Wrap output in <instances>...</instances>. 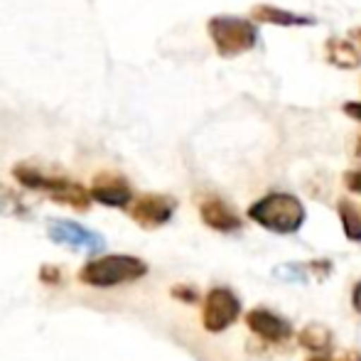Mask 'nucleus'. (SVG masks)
<instances>
[{
  "label": "nucleus",
  "instance_id": "f257e3e1",
  "mask_svg": "<svg viewBox=\"0 0 361 361\" xmlns=\"http://www.w3.org/2000/svg\"><path fill=\"white\" fill-rule=\"evenodd\" d=\"M305 207L295 195L288 192H271V195L261 197L248 207V219L256 221L258 226L268 228L273 233H298L305 224Z\"/></svg>",
  "mask_w": 361,
  "mask_h": 361
},
{
  "label": "nucleus",
  "instance_id": "f03ea898",
  "mask_svg": "<svg viewBox=\"0 0 361 361\" xmlns=\"http://www.w3.org/2000/svg\"><path fill=\"white\" fill-rule=\"evenodd\" d=\"M147 273V263L135 256H123V253H114V256H101L89 261L79 271V281L91 288H114L123 286V283L140 281Z\"/></svg>",
  "mask_w": 361,
  "mask_h": 361
},
{
  "label": "nucleus",
  "instance_id": "7ed1b4c3",
  "mask_svg": "<svg viewBox=\"0 0 361 361\" xmlns=\"http://www.w3.org/2000/svg\"><path fill=\"white\" fill-rule=\"evenodd\" d=\"M15 177L23 187L27 190H37V192H47L54 202L64 207H72L76 212H86L91 204V192H86L81 185L76 182H69L64 177H49V175H42L39 170L35 167H27V165H18L15 167Z\"/></svg>",
  "mask_w": 361,
  "mask_h": 361
},
{
  "label": "nucleus",
  "instance_id": "20e7f679",
  "mask_svg": "<svg viewBox=\"0 0 361 361\" xmlns=\"http://www.w3.org/2000/svg\"><path fill=\"white\" fill-rule=\"evenodd\" d=\"M209 37L221 57H236L258 44V30L251 20L231 18V15H216L207 25Z\"/></svg>",
  "mask_w": 361,
  "mask_h": 361
},
{
  "label": "nucleus",
  "instance_id": "39448f33",
  "mask_svg": "<svg viewBox=\"0 0 361 361\" xmlns=\"http://www.w3.org/2000/svg\"><path fill=\"white\" fill-rule=\"evenodd\" d=\"M241 314V300L228 288H212L204 298V310H202V324L207 332L219 334L228 329Z\"/></svg>",
  "mask_w": 361,
  "mask_h": 361
},
{
  "label": "nucleus",
  "instance_id": "423d86ee",
  "mask_svg": "<svg viewBox=\"0 0 361 361\" xmlns=\"http://www.w3.org/2000/svg\"><path fill=\"white\" fill-rule=\"evenodd\" d=\"M47 233L54 243L67 246L72 251H84V253H99L106 248V238L99 231L81 226L76 221H67V219H57L47 226Z\"/></svg>",
  "mask_w": 361,
  "mask_h": 361
},
{
  "label": "nucleus",
  "instance_id": "0eeeda50",
  "mask_svg": "<svg viewBox=\"0 0 361 361\" xmlns=\"http://www.w3.org/2000/svg\"><path fill=\"white\" fill-rule=\"evenodd\" d=\"M177 209L175 197L167 195H140L138 200H133L130 204V216L138 226L143 228H160L165 226L167 221L172 219Z\"/></svg>",
  "mask_w": 361,
  "mask_h": 361
},
{
  "label": "nucleus",
  "instance_id": "6e6552de",
  "mask_svg": "<svg viewBox=\"0 0 361 361\" xmlns=\"http://www.w3.org/2000/svg\"><path fill=\"white\" fill-rule=\"evenodd\" d=\"M246 327L251 329L256 337L266 339V342H273V344L286 342V339H290V334H293V324L268 307H253L251 312L246 314Z\"/></svg>",
  "mask_w": 361,
  "mask_h": 361
},
{
  "label": "nucleus",
  "instance_id": "1a4fd4ad",
  "mask_svg": "<svg viewBox=\"0 0 361 361\" xmlns=\"http://www.w3.org/2000/svg\"><path fill=\"white\" fill-rule=\"evenodd\" d=\"M200 216L207 226L214 228V231H221V233H233L243 226L241 216L233 212V207H228L226 202L219 200V197H207V200H202Z\"/></svg>",
  "mask_w": 361,
  "mask_h": 361
},
{
  "label": "nucleus",
  "instance_id": "9d476101",
  "mask_svg": "<svg viewBox=\"0 0 361 361\" xmlns=\"http://www.w3.org/2000/svg\"><path fill=\"white\" fill-rule=\"evenodd\" d=\"M91 200L104 207H128L133 202V192L126 185V180L116 175H99L91 187Z\"/></svg>",
  "mask_w": 361,
  "mask_h": 361
},
{
  "label": "nucleus",
  "instance_id": "9b49d317",
  "mask_svg": "<svg viewBox=\"0 0 361 361\" xmlns=\"http://www.w3.org/2000/svg\"><path fill=\"white\" fill-rule=\"evenodd\" d=\"M251 15L258 23L281 25V27H302V25L312 27V25H317V18H312V15H298L290 13V10L276 8V5H253Z\"/></svg>",
  "mask_w": 361,
  "mask_h": 361
},
{
  "label": "nucleus",
  "instance_id": "f8f14e48",
  "mask_svg": "<svg viewBox=\"0 0 361 361\" xmlns=\"http://www.w3.org/2000/svg\"><path fill=\"white\" fill-rule=\"evenodd\" d=\"M324 54H327L329 64H334L337 69H357L361 64V54L349 39L342 37H329L324 44Z\"/></svg>",
  "mask_w": 361,
  "mask_h": 361
},
{
  "label": "nucleus",
  "instance_id": "ddd939ff",
  "mask_svg": "<svg viewBox=\"0 0 361 361\" xmlns=\"http://www.w3.org/2000/svg\"><path fill=\"white\" fill-rule=\"evenodd\" d=\"M300 347H305L307 352L314 354H324L329 347H332V329L327 324H319V322H310L300 329V337H298Z\"/></svg>",
  "mask_w": 361,
  "mask_h": 361
},
{
  "label": "nucleus",
  "instance_id": "4468645a",
  "mask_svg": "<svg viewBox=\"0 0 361 361\" xmlns=\"http://www.w3.org/2000/svg\"><path fill=\"white\" fill-rule=\"evenodd\" d=\"M337 212H339V221H342V228H344V236L352 243H361V214L357 207L349 200H339Z\"/></svg>",
  "mask_w": 361,
  "mask_h": 361
},
{
  "label": "nucleus",
  "instance_id": "2eb2a0df",
  "mask_svg": "<svg viewBox=\"0 0 361 361\" xmlns=\"http://www.w3.org/2000/svg\"><path fill=\"white\" fill-rule=\"evenodd\" d=\"M307 361H361V352L339 349V352H329V354H314V357Z\"/></svg>",
  "mask_w": 361,
  "mask_h": 361
},
{
  "label": "nucleus",
  "instance_id": "dca6fc26",
  "mask_svg": "<svg viewBox=\"0 0 361 361\" xmlns=\"http://www.w3.org/2000/svg\"><path fill=\"white\" fill-rule=\"evenodd\" d=\"M39 281L47 283V286H59V283H62V271L54 266H44L42 271H39Z\"/></svg>",
  "mask_w": 361,
  "mask_h": 361
},
{
  "label": "nucleus",
  "instance_id": "f3484780",
  "mask_svg": "<svg viewBox=\"0 0 361 361\" xmlns=\"http://www.w3.org/2000/svg\"><path fill=\"white\" fill-rule=\"evenodd\" d=\"M172 295H175L177 300H182V302H197V300H200L197 290L190 286H175L172 288Z\"/></svg>",
  "mask_w": 361,
  "mask_h": 361
},
{
  "label": "nucleus",
  "instance_id": "a211bd4d",
  "mask_svg": "<svg viewBox=\"0 0 361 361\" xmlns=\"http://www.w3.org/2000/svg\"><path fill=\"white\" fill-rule=\"evenodd\" d=\"M344 185H347L349 192H354V195H361V170L344 172Z\"/></svg>",
  "mask_w": 361,
  "mask_h": 361
},
{
  "label": "nucleus",
  "instance_id": "6ab92c4d",
  "mask_svg": "<svg viewBox=\"0 0 361 361\" xmlns=\"http://www.w3.org/2000/svg\"><path fill=\"white\" fill-rule=\"evenodd\" d=\"M344 114H347L349 118H354L361 123V104L359 101H349V104H344Z\"/></svg>",
  "mask_w": 361,
  "mask_h": 361
},
{
  "label": "nucleus",
  "instance_id": "aec40b11",
  "mask_svg": "<svg viewBox=\"0 0 361 361\" xmlns=\"http://www.w3.org/2000/svg\"><path fill=\"white\" fill-rule=\"evenodd\" d=\"M352 307H354V312L361 314V281L352 290Z\"/></svg>",
  "mask_w": 361,
  "mask_h": 361
},
{
  "label": "nucleus",
  "instance_id": "412c9836",
  "mask_svg": "<svg viewBox=\"0 0 361 361\" xmlns=\"http://www.w3.org/2000/svg\"><path fill=\"white\" fill-rule=\"evenodd\" d=\"M354 157H357V160L361 162V135L357 138V143H354Z\"/></svg>",
  "mask_w": 361,
  "mask_h": 361
},
{
  "label": "nucleus",
  "instance_id": "4be33fe9",
  "mask_svg": "<svg viewBox=\"0 0 361 361\" xmlns=\"http://www.w3.org/2000/svg\"><path fill=\"white\" fill-rule=\"evenodd\" d=\"M354 37H357L359 42H361V27H359V30H354Z\"/></svg>",
  "mask_w": 361,
  "mask_h": 361
}]
</instances>
